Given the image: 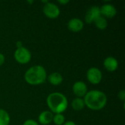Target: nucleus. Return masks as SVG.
<instances>
[{"instance_id":"1","label":"nucleus","mask_w":125,"mask_h":125,"mask_svg":"<svg viewBox=\"0 0 125 125\" xmlns=\"http://www.w3.org/2000/svg\"><path fill=\"white\" fill-rule=\"evenodd\" d=\"M85 105L91 110L99 111L105 108L108 98L106 94L100 90H91L87 92L83 99Z\"/></svg>"},{"instance_id":"2","label":"nucleus","mask_w":125,"mask_h":125,"mask_svg":"<svg viewBox=\"0 0 125 125\" xmlns=\"http://www.w3.org/2000/svg\"><path fill=\"white\" fill-rule=\"evenodd\" d=\"M46 103L50 111L56 114H62L68 107V100L64 94L61 92H52L46 99Z\"/></svg>"},{"instance_id":"3","label":"nucleus","mask_w":125,"mask_h":125,"mask_svg":"<svg viewBox=\"0 0 125 125\" xmlns=\"http://www.w3.org/2000/svg\"><path fill=\"white\" fill-rule=\"evenodd\" d=\"M26 82L32 86L40 85L47 79L45 69L41 65H34L29 67L24 75Z\"/></svg>"},{"instance_id":"4","label":"nucleus","mask_w":125,"mask_h":125,"mask_svg":"<svg viewBox=\"0 0 125 125\" xmlns=\"http://www.w3.org/2000/svg\"><path fill=\"white\" fill-rule=\"evenodd\" d=\"M14 58L15 61L18 62L19 64H24L30 62L31 59V53L28 48L23 46V47L17 48L15 51Z\"/></svg>"},{"instance_id":"5","label":"nucleus","mask_w":125,"mask_h":125,"mask_svg":"<svg viewBox=\"0 0 125 125\" xmlns=\"http://www.w3.org/2000/svg\"><path fill=\"white\" fill-rule=\"evenodd\" d=\"M42 11L45 15L51 19H54L58 18L61 12L59 6H57L56 4L53 2H49V1L44 4Z\"/></svg>"},{"instance_id":"6","label":"nucleus","mask_w":125,"mask_h":125,"mask_svg":"<svg viewBox=\"0 0 125 125\" xmlns=\"http://www.w3.org/2000/svg\"><path fill=\"white\" fill-rule=\"evenodd\" d=\"M87 80L92 84H99L103 78V73L101 70L97 67H91L86 73Z\"/></svg>"},{"instance_id":"7","label":"nucleus","mask_w":125,"mask_h":125,"mask_svg":"<svg viewBox=\"0 0 125 125\" xmlns=\"http://www.w3.org/2000/svg\"><path fill=\"white\" fill-rule=\"evenodd\" d=\"M100 10L101 15L103 16L104 18L106 17L108 18H112L117 13V10L114 4H108V3L103 4L100 7Z\"/></svg>"},{"instance_id":"8","label":"nucleus","mask_w":125,"mask_h":125,"mask_svg":"<svg viewBox=\"0 0 125 125\" xmlns=\"http://www.w3.org/2000/svg\"><path fill=\"white\" fill-rule=\"evenodd\" d=\"M101 15L100 7L98 6H92L86 12L85 15V21L87 23H92L94 22V21Z\"/></svg>"},{"instance_id":"9","label":"nucleus","mask_w":125,"mask_h":125,"mask_svg":"<svg viewBox=\"0 0 125 125\" xmlns=\"http://www.w3.org/2000/svg\"><path fill=\"white\" fill-rule=\"evenodd\" d=\"M73 92L77 96V97L82 98L87 93V86L81 81H78L74 83L73 86Z\"/></svg>"},{"instance_id":"10","label":"nucleus","mask_w":125,"mask_h":125,"mask_svg":"<svg viewBox=\"0 0 125 125\" xmlns=\"http://www.w3.org/2000/svg\"><path fill=\"white\" fill-rule=\"evenodd\" d=\"M83 21L78 18H73L70 19L67 23V27L70 31L73 32L81 31L83 28Z\"/></svg>"},{"instance_id":"11","label":"nucleus","mask_w":125,"mask_h":125,"mask_svg":"<svg viewBox=\"0 0 125 125\" xmlns=\"http://www.w3.org/2000/svg\"><path fill=\"white\" fill-rule=\"evenodd\" d=\"M103 64L105 68L109 72H114L119 67L118 60L114 56H108L104 59Z\"/></svg>"},{"instance_id":"12","label":"nucleus","mask_w":125,"mask_h":125,"mask_svg":"<svg viewBox=\"0 0 125 125\" xmlns=\"http://www.w3.org/2000/svg\"><path fill=\"white\" fill-rule=\"evenodd\" d=\"M53 114L49 111H44L41 112L38 116L39 122L42 125H48L53 122Z\"/></svg>"},{"instance_id":"13","label":"nucleus","mask_w":125,"mask_h":125,"mask_svg":"<svg viewBox=\"0 0 125 125\" xmlns=\"http://www.w3.org/2000/svg\"><path fill=\"white\" fill-rule=\"evenodd\" d=\"M47 79L48 82L53 85V86H58L60 85L63 81V76L61 73L55 72L51 73L48 76H47Z\"/></svg>"},{"instance_id":"14","label":"nucleus","mask_w":125,"mask_h":125,"mask_svg":"<svg viewBox=\"0 0 125 125\" xmlns=\"http://www.w3.org/2000/svg\"><path fill=\"white\" fill-rule=\"evenodd\" d=\"M71 106L73 108V110L75 111H81L82 110L84 106H85V103H84V101H83V99L82 98H80V97H76L75 98L72 103H71Z\"/></svg>"},{"instance_id":"15","label":"nucleus","mask_w":125,"mask_h":125,"mask_svg":"<svg viewBox=\"0 0 125 125\" xmlns=\"http://www.w3.org/2000/svg\"><path fill=\"white\" fill-rule=\"evenodd\" d=\"M95 26L100 30H105L108 27V21L105 18L100 15L94 21Z\"/></svg>"},{"instance_id":"16","label":"nucleus","mask_w":125,"mask_h":125,"mask_svg":"<svg viewBox=\"0 0 125 125\" xmlns=\"http://www.w3.org/2000/svg\"><path fill=\"white\" fill-rule=\"evenodd\" d=\"M10 122V116L8 112L4 109L0 108V125H9Z\"/></svg>"},{"instance_id":"17","label":"nucleus","mask_w":125,"mask_h":125,"mask_svg":"<svg viewBox=\"0 0 125 125\" xmlns=\"http://www.w3.org/2000/svg\"><path fill=\"white\" fill-rule=\"evenodd\" d=\"M53 122L56 125H63L65 122L64 116L62 114H56L55 115H53Z\"/></svg>"},{"instance_id":"18","label":"nucleus","mask_w":125,"mask_h":125,"mask_svg":"<svg viewBox=\"0 0 125 125\" xmlns=\"http://www.w3.org/2000/svg\"><path fill=\"white\" fill-rule=\"evenodd\" d=\"M23 125H39V124L34 119H27L23 122Z\"/></svg>"},{"instance_id":"19","label":"nucleus","mask_w":125,"mask_h":125,"mask_svg":"<svg viewBox=\"0 0 125 125\" xmlns=\"http://www.w3.org/2000/svg\"><path fill=\"white\" fill-rule=\"evenodd\" d=\"M118 97H119V98L122 101L125 102V90H122V91H120V92H119V94H118Z\"/></svg>"},{"instance_id":"20","label":"nucleus","mask_w":125,"mask_h":125,"mask_svg":"<svg viewBox=\"0 0 125 125\" xmlns=\"http://www.w3.org/2000/svg\"><path fill=\"white\" fill-rule=\"evenodd\" d=\"M4 61H5V57H4V54L0 53V67L4 63Z\"/></svg>"},{"instance_id":"21","label":"nucleus","mask_w":125,"mask_h":125,"mask_svg":"<svg viewBox=\"0 0 125 125\" xmlns=\"http://www.w3.org/2000/svg\"><path fill=\"white\" fill-rule=\"evenodd\" d=\"M63 125H76V124L73 121H67L63 124Z\"/></svg>"},{"instance_id":"22","label":"nucleus","mask_w":125,"mask_h":125,"mask_svg":"<svg viewBox=\"0 0 125 125\" xmlns=\"http://www.w3.org/2000/svg\"><path fill=\"white\" fill-rule=\"evenodd\" d=\"M58 2L61 4H67L70 2L69 0H59Z\"/></svg>"},{"instance_id":"23","label":"nucleus","mask_w":125,"mask_h":125,"mask_svg":"<svg viewBox=\"0 0 125 125\" xmlns=\"http://www.w3.org/2000/svg\"><path fill=\"white\" fill-rule=\"evenodd\" d=\"M16 47H17V48H21V47H23V43H22V42H21V41H17V42H16Z\"/></svg>"},{"instance_id":"24","label":"nucleus","mask_w":125,"mask_h":125,"mask_svg":"<svg viewBox=\"0 0 125 125\" xmlns=\"http://www.w3.org/2000/svg\"><path fill=\"white\" fill-rule=\"evenodd\" d=\"M27 2L29 3V4H32L34 2V1H27Z\"/></svg>"}]
</instances>
